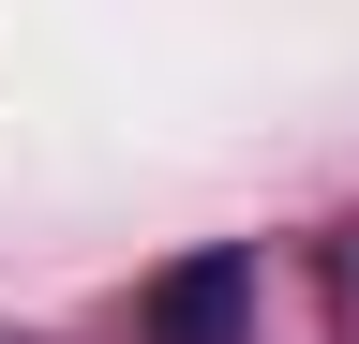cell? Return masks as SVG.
Wrapping results in <instances>:
<instances>
[{
    "label": "cell",
    "instance_id": "obj_1",
    "mask_svg": "<svg viewBox=\"0 0 359 344\" xmlns=\"http://www.w3.org/2000/svg\"><path fill=\"white\" fill-rule=\"evenodd\" d=\"M240 329H255V240L180 254V270L150 284V344H240Z\"/></svg>",
    "mask_w": 359,
    "mask_h": 344
}]
</instances>
